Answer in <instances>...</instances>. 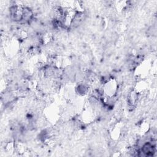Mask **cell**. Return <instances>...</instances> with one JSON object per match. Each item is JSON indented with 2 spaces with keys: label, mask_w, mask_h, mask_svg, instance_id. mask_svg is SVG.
I'll return each mask as SVG.
<instances>
[{
  "label": "cell",
  "mask_w": 157,
  "mask_h": 157,
  "mask_svg": "<svg viewBox=\"0 0 157 157\" xmlns=\"http://www.w3.org/2000/svg\"><path fill=\"white\" fill-rule=\"evenodd\" d=\"M87 89H88V88L84 84H80L78 86V87L77 88V93L81 95L85 94L87 91Z\"/></svg>",
  "instance_id": "7a4b0ae2"
},
{
  "label": "cell",
  "mask_w": 157,
  "mask_h": 157,
  "mask_svg": "<svg viewBox=\"0 0 157 157\" xmlns=\"http://www.w3.org/2000/svg\"><path fill=\"white\" fill-rule=\"evenodd\" d=\"M155 151V145L150 142H147L142 145L140 153H142L144 156H152Z\"/></svg>",
  "instance_id": "6da1fadb"
}]
</instances>
